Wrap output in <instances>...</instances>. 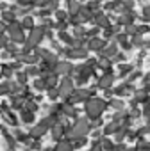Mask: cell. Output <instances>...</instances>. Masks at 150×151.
Segmentation results:
<instances>
[{
	"mask_svg": "<svg viewBox=\"0 0 150 151\" xmlns=\"http://www.w3.org/2000/svg\"><path fill=\"white\" fill-rule=\"evenodd\" d=\"M145 84H150V73L145 75Z\"/></svg>",
	"mask_w": 150,
	"mask_h": 151,
	"instance_id": "obj_50",
	"label": "cell"
},
{
	"mask_svg": "<svg viewBox=\"0 0 150 151\" xmlns=\"http://www.w3.org/2000/svg\"><path fill=\"white\" fill-rule=\"evenodd\" d=\"M132 69H134V68H132L130 64H122V66H120V75H122V77H125V75H129Z\"/></svg>",
	"mask_w": 150,
	"mask_h": 151,
	"instance_id": "obj_36",
	"label": "cell"
},
{
	"mask_svg": "<svg viewBox=\"0 0 150 151\" xmlns=\"http://www.w3.org/2000/svg\"><path fill=\"white\" fill-rule=\"evenodd\" d=\"M34 89H36V91H45V89H47L43 77H36V80H34Z\"/></svg>",
	"mask_w": 150,
	"mask_h": 151,
	"instance_id": "obj_28",
	"label": "cell"
},
{
	"mask_svg": "<svg viewBox=\"0 0 150 151\" xmlns=\"http://www.w3.org/2000/svg\"><path fill=\"white\" fill-rule=\"evenodd\" d=\"M100 144H102L104 151H111V149H113V146H114V142H113L109 137H102V139H100Z\"/></svg>",
	"mask_w": 150,
	"mask_h": 151,
	"instance_id": "obj_26",
	"label": "cell"
},
{
	"mask_svg": "<svg viewBox=\"0 0 150 151\" xmlns=\"http://www.w3.org/2000/svg\"><path fill=\"white\" fill-rule=\"evenodd\" d=\"M25 73L29 75V77H39V68H38L36 64L27 66V68H25Z\"/></svg>",
	"mask_w": 150,
	"mask_h": 151,
	"instance_id": "obj_27",
	"label": "cell"
},
{
	"mask_svg": "<svg viewBox=\"0 0 150 151\" xmlns=\"http://www.w3.org/2000/svg\"><path fill=\"white\" fill-rule=\"evenodd\" d=\"M55 18H57V22H68L70 14H68V11H59V9H55Z\"/></svg>",
	"mask_w": 150,
	"mask_h": 151,
	"instance_id": "obj_32",
	"label": "cell"
},
{
	"mask_svg": "<svg viewBox=\"0 0 150 151\" xmlns=\"http://www.w3.org/2000/svg\"><path fill=\"white\" fill-rule=\"evenodd\" d=\"M120 126H122V123H118V121H109V123H106V124H104V130H102L104 137L114 135V133L120 130Z\"/></svg>",
	"mask_w": 150,
	"mask_h": 151,
	"instance_id": "obj_9",
	"label": "cell"
},
{
	"mask_svg": "<svg viewBox=\"0 0 150 151\" xmlns=\"http://www.w3.org/2000/svg\"><path fill=\"white\" fill-rule=\"evenodd\" d=\"M111 151H125V146H123V144H122V142H120V144H114V146H113V149H111Z\"/></svg>",
	"mask_w": 150,
	"mask_h": 151,
	"instance_id": "obj_46",
	"label": "cell"
},
{
	"mask_svg": "<svg viewBox=\"0 0 150 151\" xmlns=\"http://www.w3.org/2000/svg\"><path fill=\"white\" fill-rule=\"evenodd\" d=\"M143 16H145L146 20H150V6H146V7L143 9Z\"/></svg>",
	"mask_w": 150,
	"mask_h": 151,
	"instance_id": "obj_47",
	"label": "cell"
},
{
	"mask_svg": "<svg viewBox=\"0 0 150 151\" xmlns=\"http://www.w3.org/2000/svg\"><path fill=\"white\" fill-rule=\"evenodd\" d=\"M57 89H59V98L66 101V100L70 98V94L73 93V89H75L73 77H63V78L59 80V84H57Z\"/></svg>",
	"mask_w": 150,
	"mask_h": 151,
	"instance_id": "obj_5",
	"label": "cell"
},
{
	"mask_svg": "<svg viewBox=\"0 0 150 151\" xmlns=\"http://www.w3.org/2000/svg\"><path fill=\"white\" fill-rule=\"evenodd\" d=\"M0 73H2V77H6V78H11L15 71L11 69V66H9V64H4V66H2V71H0Z\"/></svg>",
	"mask_w": 150,
	"mask_h": 151,
	"instance_id": "obj_33",
	"label": "cell"
},
{
	"mask_svg": "<svg viewBox=\"0 0 150 151\" xmlns=\"http://www.w3.org/2000/svg\"><path fill=\"white\" fill-rule=\"evenodd\" d=\"M7 45H9V37H7V34H0V50H4Z\"/></svg>",
	"mask_w": 150,
	"mask_h": 151,
	"instance_id": "obj_39",
	"label": "cell"
},
{
	"mask_svg": "<svg viewBox=\"0 0 150 151\" xmlns=\"http://www.w3.org/2000/svg\"><path fill=\"white\" fill-rule=\"evenodd\" d=\"M73 71H75V66L70 60H59L54 68V73L57 77H73Z\"/></svg>",
	"mask_w": 150,
	"mask_h": 151,
	"instance_id": "obj_6",
	"label": "cell"
},
{
	"mask_svg": "<svg viewBox=\"0 0 150 151\" xmlns=\"http://www.w3.org/2000/svg\"><path fill=\"white\" fill-rule=\"evenodd\" d=\"M90 151H104V147H102L100 140H95V142L91 144V149H90Z\"/></svg>",
	"mask_w": 150,
	"mask_h": 151,
	"instance_id": "obj_43",
	"label": "cell"
},
{
	"mask_svg": "<svg viewBox=\"0 0 150 151\" xmlns=\"http://www.w3.org/2000/svg\"><path fill=\"white\" fill-rule=\"evenodd\" d=\"M22 109H23V110H29V112L34 114V112L38 110V105H36L34 101H23V107H22Z\"/></svg>",
	"mask_w": 150,
	"mask_h": 151,
	"instance_id": "obj_35",
	"label": "cell"
},
{
	"mask_svg": "<svg viewBox=\"0 0 150 151\" xmlns=\"http://www.w3.org/2000/svg\"><path fill=\"white\" fill-rule=\"evenodd\" d=\"M11 94V82H2L0 84V96Z\"/></svg>",
	"mask_w": 150,
	"mask_h": 151,
	"instance_id": "obj_31",
	"label": "cell"
},
{
	"mask_svg": "<svg viewBox=\"0 0 150 151\" xmlns=\"http://www.w3.org/2000/svg\"><path fill=\"white\" fill-rule=\"evenodd\" d=\"M45 86H47V89H52V87H57V84H59V77L55 73H48V75H45Z\"/></svg>",
	"mask_w": 150,
	"mask_h": 151,
	"instance_id": "obj_18",
	"label": "cell"
},
{
	"mask_svg": "<svg viewBox=\"0 0 150 151\" xmlns=\"http://www.w3.org/2000/svg\"><path fill=\"white\" fill-rule=\"evenodd\" d=\"M68 25H70L68 22H57V23H54V27H55V29H57L59 32H63V30H66V29H68Z\"/></svg>",
	"mask_w": 150,
	"mask_h": 151,
	"instance_id": "obj_40",
	"label": "cell"
},
{
	"mask_svg": "<svg viewBox=\"0 0 150 151\" xmlns=\"http://www.w3.org/2000/svg\"><path fill=\"white\" fill-rule=\"evenodd\" d=\"M16 80H18V84L25 86V84H27V80H29V75H27L25 71H16Z\"/></svg>",
	"mask_w": 150,
	"mask_h": 151,
	"instance_id": "obj_29",
	"label": "cell"
},
{
	"mask_svg": "<svg viewBox=\"0 0 150 151\" xmlns=\"http://www.w3.org/2000/svg\"><path fill=\"white\" fill-rule=\"evenodd\" d=\"M81 7H82V6L77 2V0H68V2H66V11H68V14H70V16L79 14Z\"/></svg>",
	"mask_w": 150,
	"mask_h": 151,
	"instance_id": "obj_15",
	"label": "cell"
},
{
	"mask_svg": "<svg viewBox=\"0 0 150 151\" xmlns=\"http://www.w3.org/2000/svg\"><path fill=\"white\" fill-rule=\"evenodd\" d=\"M123 34H125V36H130V37L136 36V34H138V25H134V23L125 25V27H123Z\"/></svg>",
	"mask_w": 150,
	"mask_h": 151,
	"instance_id": "obj_24",
	"label": "cell"
},
{
	"mask_svg": "<svg viewBox=\"0 0 150 151\" xmlns=\"http://www.w3.org/2000/svg\"><path fill=\"white\" fill-rule=\"evenodd\" d=\"M134 18H136V14H134L132 11H127V13H123L122 16H118V25H120V27H125V25H129V23H134Z\"/></svg>",
	"mask_w": 150,
	"mask_h": 151,
	"instance_id": "obj_14",
	"label": "cell"
},
{
	"mask_svg": "<svg viewBox=\"0 0 150 151\" xmlns=\"http://www.w3.org/2000/svg\"><path fill=\"white\" fill-rule=\"evenodd\" d=\"M148 133H150V132H148Z\"/></svg>",
	"mask_w": 150,
	"mask_h": 151,
	"instance_id": "obj_52",
	"label": "cell"
},
{
	"mask_svg": "<svg viewBox=\"0 0 150 151\" xmlns=\"http://www.w3.org/2000/svg\"><path fill=\"white\" fill-rule=\"evenodd\" d=\"M6 29H7V23L6 22H0V34H6Z\"/></svg>",
	"mask_w": 150,
	"mask_h": 151,
	"instance_id": "obj_48",
	"label": "cell"
},
{
	"mask_svg": "<svg viewBox=\"0 0 150 151\" xmlns=\"http://www.w3.org/2000/svg\"><path fill=\"white\" fill-rule=\"evenodd\" d=\"M59 39L70 46V45H71V39H73V36H70V34H66V30H63V32H59Z\"/></svg>",
	"mask_w": 150,
	"mask_h": 151,
	"instance_id": "obj_34",
	"label": "cell"
},
{
	"mask_svg": "<svg viewBox=\"0 0 150 151\" xmlns=\"http://www.w3.org/2000/svg\"><path fill=\"white\" fill-rule=\"evenodd\" d=\"M20 25H22V29H23V30H29V32L36 27V25H34V18H32L31 14L23 16V18H22V22H20Z\"/></svg>",
	"mask_w": 150,
	"mask_h": 151,
	"instance_id": "obj_20",
	"label": "cell"
},
{
	"mask_svg": "<svg viewBox=\"0 0 150 151\" xmlns=\"http://www.w3.org/2000/svg\"><path fill=\"white\" fill-rule=\"evenodd\" d=\"M134 94H136V96H134V101H136V103H146V101L150 100V91H148V89L136 91Z\"/></svg>",
	"mask_w": 150,
	"mask_h": 151,
	"instance_id": "obj_16",
	"label": "cell"
},
{
	"mask_svg": "<svg viewBox=\"0 0 150 151\" xmlns=\"http://www.w3.org/2000/svg\"><path fill=\"white\" fill-rule=\"evenodd\" d=\"M47 132H48V128H45L41 123H38V124H34V126L31 128V132H29V137L38 140V139H41V137H43Z\"/></svg>",
	"mask_w": 150,
	"mask_h": 151,
	"instance_id": "obj_10",
	"label": "cell"
},
{
	"mask_svg": "<svg viewBox=\"0 0 150 151\" xmlns=\"http://www.w3.org/2000/svg\"><path fill=\"white\" fill-rule=\"evenodd\" d=\"M141 114H143L145 117H150V100L145 103V109H143V112H141Z\"/></svg>",
	"mask_w": 150,
	"mask_h": 151,
	"instance_id": "obj_44",
	"label": "cell"
},
{
	"mask_svg": "<svg viewBox=\"0 0 150 151\" xmlns=\"http://www.w3.org/2000/svg\"><path fill=\"white\" fill-rule=\"evenodd\" d=\"M15 20H16V16H15V13H13L11 9H4V11H2V22L11 23V22H15Z\"/></svg>",
	"mask_w": 150,
	"mask_h": 151,
	"instance_id": "obj_23",
	"label": "cell"
},
{
	"mask_svg": "<svg viewBox=\"0 0 150 151\" xmlns=\"http://www.w3.org/2000/svg\"><path fill=\"white\" fill-rule=\"evenodd\" d=\"M104 93H106V96H107V98H111V94H113V91H111V89H106Z\"/></svg>",
	"mask_w": 150,
	"mask_h": 151,
	"instance_id": "obj_49",
	"label": "cell"
},
{
	"mask_svg": "<svg viewBox=\"0 0 150 151\" xmlns=\"http://www.w3.org/2000/svg\"><path fill=\"white\" fill-rule=\"evenodd\" d=\"M113 84H114V75L113 73H106V75H102L100 78H97V87L98 89H111L113 87Z\"/></svg>",
	"mask_w": 150,
	"mask_h": 151,
	"instance_id": "obj_7",
	"label": "cell"
},
{
	"mask_svg": "<svg viewBox=\"0 0 150 151\" xmlns=\"http://www.w3.org/2000/svg\"><path fill=\"white\" fill-rule=\"evenodd\" d=\"M22 123H25V124L34 123V114L29 112V110H23V109H22Z\"/></svg>",
	"mask_w": 150,
	"mask_h": 151,
	"instance_id": "obj_25",
	"label": "cell"
},
{
	"mask_svg": "<svg viewBox=\"0 0 150 151\" xmlns=\"http://www.w3.org/2000/svg\"><path fill=\"white\" fill-rule=\"evenodd\" d=\"M106 110H107V101L102 100V98H95V96H91L88 101H84V112H86V116L91 117V119L100 117Z\"/></svg>",
	"mask_w": 150,
	"mask_h": 151,
	"instance_id": "obj_1",
	"label": "cell"
},
{
	"mask_svg": "<svg viewBox=\"0 0 150 151\" xmlns=\"http://www.w3.org/2000/svg\"><path fill=\"white\" fill-rule=\"evenodd\" d=\"M102 124H104V121H102L100 117H97V119H93V121H90V126H91V130H97V128H102Z\"/></svg>",
	"mask_w": 150,
	"mask_h": 151,
	"instance_id": "obj_38",
	"label": "cell"
},
{
	"mask_svg": "<svg viewBox=\"0 0 150 151\" xmlns=\"http://www.w3.org/2000/svg\"><path fill=\"white\" fill-rule=\"evenodd\" d=\"M104 46H106V41L102 39V37H91L90 41H88V50L90 52H102L104 50Z\"/></svg>",
	"mask_w": 150,
	"mask_h": 151,
	"instance_id": "obj_8",
	"label": "cell"
},
{
	"mask_svg": "<svg viewBox=\"0 0 150 151\" xmlns=\"http://www.w3.org/2000/svg\"><path fill=\"white\" fill-rule=\"evenodd\" d=\"M48 132H50L52 139H54V140H57V142H59V140H63V137H64V126H63V123H55Z\"/></svg>",
	"mask_w": 150,
	"mask_h": 151,
	"instance_id": "obj_11",
	"label": "cell"
},
{
	"mask_svg": "<svg viewBox=\"0 0 150 151\" xmlns=\"http://www.w3.org/2000/svg\"><path fill=\"white\" fill-rule=\"evenodd\" d=\"M125 151H138L136 147H125Z\"/></svg>",
	"mask_w": 150,
	"mask_h": 151,
	"instance_id": "obj_51",
	"label": "cell"
},
{
	"mask_svg": "<svg viewBox=\"0 0 150 151\" xmlns=\"http://www.w3.org/2000/svg\"><path fill=\"white\" fill-rule=\"evenodd\" d=\"M6 34H7V37H9V41L11 43H16V45H23L25 43V30L22 29V25H20V22H11V23H7V29H6Z\"/></svg>",
	"mask_w": 150,
	"mask_h": 151,
	"instance_id": "obj_2",
	"label": "cell"
},
{
	"mask_svg": "<svg viewBox=\"0 0 150 151\" xmlns=\"http://www.w3.org/2000/svg\"><path fill=\"white\" fill-rule=\"evenodd\" d=\"M93 22H95V25L98 27V29H107L111 23H109V18L104 14V13H97V14H93Z\"/></svg>",
	"mask_w": 150,
	"mask_h": 151,
	"instance_id": "obj_12",
	"label": "cell"
},
{
	"mask_svg": "<svg viewBox=\"0 0 150 151\" xmlns=\"http://www.w3.org/2000/svg\"><path fill=\"white\" fill-rule=\"evenodd\" d=\"M148 30H150V29H148V25H139V27H138V34H139V36L146 34Z\"/></svg>",
	"mask_w": 150,
	"mask_h": 151,
	"instance_id": "obj_45",
	"label": "cell"
},
{
	"mask_svg": "<svg viewBox=\"0 0 150 151\" xmlns=\"http://www.w3.org/2000/svg\"><path fill=\"white\" fill-rule=\"evenodd\" d=\"M82 36H86V30H84L82 27H75V30H73V37H82Z\"/></svg>",
	"mask_w": 150,
	"mask_h": 151,
	"instance_id": "obj_42",
	"label": "cell"
},
{
	"mask_svg": "<svg viewBox=\"0 0 150 151\" xmlns=\"http://www.w3.org/2000/svg\"><path fill=\"white\" fill-rule=\"evenodd\" d=\"M47 93H48V98H50V100H54V101H55V100L59 98V89H57V87L47 89Z\"/></svg>",
	"mask_w": 150,
	"mask_h": 151,
	"instance_id": "obj_37",
	"label": "cell"
},
{
	"mask_svg": "<svg viewBox=\"0 0 150 151\" xmlns=\"http://www.w3.org/2000/svg\"><path fill=\"white\" fill-rule=\"evenodd\" d=\"M4 50L9 52V55H11V57H16V59H18V55H20V52H22V50L18 48V45H16V43H11V41H9V45H7Z\"/></svg>",
	"mask_w": 150,
	"mask_h": 151,
	"instance_id": "obj_21",
	"label": "cell"
},
{
	"mask_svg": "<svg viewBox=\"0 0 150 151\" xmlns=\"http://www.w3.org/2000/svg\"><path fill=\"white\" fill-rule=\"evenodd\" d=\"M132 46H136V48H139V46H145L146 43H145V39L139 36V34H136V36H132V43H130Z\"/></svg>",
	"mask_w": 150,
	"mask_h": 151,
	"instance_id": "obj_30",
	"label": "cell"
},
{
	"mask_svg": "<svg viewBox=\"0 0 150 151\" xmlns=\"http://www.w3.org/2000/svg\"><path fill=\"white\" fill-rule=\"evenodd\" d=\"M91 132V126H90V121L86 117H79L77 121L73 123V130L70 133V140H75V139H81V137H88Z\"/></svg>",
	"mask_w": 150,
	"mask_h": 151,
	"instance_id": "obj_4",
	"label": "cell"
},
{
	"mask_svg": "<svg viewBox=\"0 0 150 151\" xmlns=\"http://www.w3.org/2000/svg\"><path fill=\"white\" fill-rule=\"evenodd\" d=\"M111 66H113V60L107 59V57H100V59L97 60V68H98V69H104L106 73H111Z\"/></svg>",
	"mask_w": 150,
	"mask_h": 151,
	"instance_id": "obj_19",
	"label": "cell"
},
{
	"mask_svg": "<svg viewBox=\"0 0 150 151\" xmlns=\"http://www.w3.org/2000/svg\"><path fill=\"white\" fill-rule=\"evenodd\" d=\"M93 94H95V87H91V89H86V87H75L73 93L70 94V98L66 100V103H70V105L84 103V101H88Z\"/></svg>",
	"mask_w": 150,
	"mask_h": 151,
	"instance_id": "obj_3",
	"label": "cell"
},
{
	"mask_svg": "<svg viewBox=\"0 0 150 151\" xmlns=\"http://www.w3.org/2000/svg\"><path fill=\"white\" fill-rule=\"evenodd\" d=\"M107 107H111V109H114V110L118 112V110H123V109H125V103H123L122 100H116V98H111V101L107 103Z\"/></svg>",
	"mask_w": 150,
	"mask_h": 151,
	"instance_id": "obj_22",
	"label": "cell"
},
{
	"mask_svg": "<svg viewBox=\"0 0 150 151\" xmlns=\"http://www.w3.org/2000/svg\"><path fill=\"white\" fill-rule=\"evenodd\" d=\"M90 133H91V137H93L95 140H100V139L104 137V133H102V130H100V128H97V130H91Z\"/></svg>",
	"mask_w": 150,
	"mask_h": 151,
	"instance_id": "obj_41",
	"label": "cell"
},
{
	"mask_svg": "<svg viewBox=\"0 0 150 151\" xmlns=\"http://www.w3.org/2000/svg\"><path fill=\"white\" fill-rule=\"evenodd\" d=\"M54 151H75V147H73L71 140L63 139V140H59V142L55 144V149H54Z\"/></svg>",
	"mask_w": 150,
	"mask_h": 151,
	"instance_id": "obj_17",
	"label": "cell"
},
{
	"mask_svg": "<svg viewBox=\"0 0 150 151\" xmlns=\"http://www.w3.org/2000/svg\"><path fill=\"white\" fill-rule=\"evenodd\" d=\"M102 53V57H107V59H113L116 53H118V43H114V41H111V45H106L104 46V50L100 52Z\"/></svg>",
	"mask_w": 150,
	"mask_h": 151,
	"instance_id": "obj_13",
	"label": "cell"
}]
</instances>
